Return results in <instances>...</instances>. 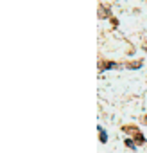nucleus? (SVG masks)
Instances as JSON below:
<instances>
[{"label":"nucleus","mask_w":147,"mask_h":153,"mask_svg":"<svg viewBox=\"0 0 147 153\" xmlns=\"http://www.w3.org/2000/svg\"><path fill=\"white\" fill-rule=\"evenodd\" d=\"M111 67H117L115 63H104V68H111Z\"/></svg>","instance_id":"obj_4"},{"label":"nucleus","mask_w":147,"mask_h":153,"mask_svg":"<svg viewBox=\"0 0 147 153\" xmlns=\"http://www.w3.org/2000/svg\"><path fill=\"white\" fill-rule=\"evenodd\" d=\"M133 142H135L133 139H126V146H127V148H133V149H136V146H135Z\"/></svg>","instance_id":"obj_3"},{"label":"nucleus","mask_w":147,"mask_h":153,"mask_svg":"<svg viewBox=\"0 0 147 153\" xmlns=\"http://www.w3.org/2000/svg\"><path fill=\"white\" fill-rule=\"evenodd\" d=\"M99 137H101V142H108V133L99 126Z\"/></svg>","instance_id":"obj_2"},{"label":"nucleus","mask_w":147,"mask_h":153,"mask_svg":"<svg viewBox=\"0 0 147 153\" xmlns=\"http://www.w3.org/2000/svg\"><path fill=\"white\" fill-rule=\"evenodd\" d=\"M124 131H129V133L133 135V140H135V142H138V144H143V142H145L143 135L140 133V130H138L136 126H124Z\"/></svg>","instance_id":"obj_1"},{"label":"nucleus","mask_w":147,"mask_h":153,"mask_svg":"<svg viewBox=\"0 0 147 153\" xmlns=\"http://www.w3.org/2000/svg\"><path fill=\"white\" fill-rule=\"evenodd\" d=\"M145 121H147V115H145Z\"/></svg>","instance_id":"obj_5"}]
</instances>
